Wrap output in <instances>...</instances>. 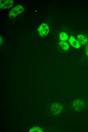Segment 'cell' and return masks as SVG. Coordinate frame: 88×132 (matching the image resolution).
Listing matches in <instances>:
<instances>
[{
	"instance_id": "1",
	"label": "cell",
	"mask_w": 88,
	"mask_h": 132,
	"mask_svg": "<svg viewBox=\"0 0 88 132\" xmlns=\"http://www.w3.org/2000/svg\"><path fill=\"white\" fill-rule=\"evenodd\" d=\"M24 10V8L22 6L18 5L12 8L10 10L9 13V16L11 18H14L22 13Z\"/></svg>"
},
{
	"instance_id": "2",
	"label": "cell",
	"mask_w": 88,
	"mask_h": 132,
	"mask_svg": "<svg viewBox=\"0 0 88 132\" xmlns=\"http://www.w3.org/2000/svg\"><path fill=\"white\" fill-rule=\"evenodd\" d=\"M39 35L41 37H44L47 35L50 31L49 25L45 23L41 24L38 29Z\"/></svg>"
},
{
	"instance_id": "3",
	"label": "cell",
	"mask_w": 88,
	"mask_h": 132,
	"mask_svg": "<svg viewBox=\"0 0 88 132\" xmlns=\"http://www.w3.org/2000/svg\"><path fill=\"white\" fill-rule=\"evenodd\" d=\"M0 7L2 9L9 8L13 5L14 1L13 0H1Z\"/></svg>"
},
{
	"instance_id": "4",
	"label": "cell",
	"mask_w": 88,
	"mask_h": 132,
	"mask_svg": "<svg viewBox=\"0 0 88 132\" xmlns=\"http://www.w3.org/2000/svg\"><path fill=\"white\" fill-rule=\"evenodd\" d=\"M69 42L72 46L75 48L78 49L80 47V44L78 40L73 36H71L70 37Z\"/></svg>"
},
{
	"instance_id": "5",
	"label": "cell",
	"mask_w": 88,
	"mask_h": 132,
	"mask_svg": "<svg viewBox=\"0 0 88 132\" xmlns=\"http://www.w3.org/2000/svg\"><path fill=\"white\" fill-rule=\"evenodd\" d=\"M62 109V107L60 104L54 103L52 105L51 110L53 114H57L61 112Z\"/></svg>"
},
{
	"instance_id": "6",
	"label": "cell",
	"mask_w": 88,
	"mask_h": 132,
	"mask_svg": "<svg viewBox=\"0 0 88 132\" xmlns=\"http://www.w3.org/2000/svg\"><path fill=\"white\" fill-rule=\"evenodd\" d=\"M77 40L80 44L85 45L88 42V39L84 35L80 34L77 37Z\"/></svg>"
},
{
	"instance_id": "7",
	"label": "cell",
	"mask_w": 88,
	"mask_h": 132,
	"mask_svg": "<svg viewBox=\"0 0 88 132\" xmlns=\"http://www.w3.org/2000/svg\"><path fill=\"white\" fill-rule=\"evenodd\" d=\"M59 44L62 49L64 51L68 50L69 48V44L65 41H61L60 42Z\"/></svg>"
},
{
	"instance_id": "8",
	"label": "cell",
	"mask_w": 88,
	"mask_h": 132,
	"mask_svg": "<svg viewBox=\"0 0 88 132\" xmlns=\"http://www.w3.org/2000/svg\"><path fill=\"white\" fill-rule=\"evenodd\" d=\"M69 38L68 34L66 32H62L59 35V38L61 41H65L67 40Z\"/></svg>"
},
{
	"instance_id": "9",
	"label": "cell",
	"mask_w": 88,
	"mask_h": 132,
	"mask_svg": "<svg viewBox=\"0 0 88 132\" xmlns=\"http://www.w3.org/2000/svg\"><path fill=\"white\" fill-rule=\"evenodd\" d=\"M82 104L80 101L79 100H75L73 106L77 110L81 109L82 107Z\"/></svg>"
},
{
	"instance_id": "10",
	"label": "cell",
	"mask_w": 88,
	"mask_h": 132,
	"mask_svg": "<svg viewBox=\"0 0 88 132\" xmlns=\"http://www.w3.org/2000/svg\"><path fill=\"white\" fill-rule=\"evenodd\" d=\"M30 132H42V130L39 127H35L31 129Z\"/></svg>"
},
{
	"instance_id": "11",
	"label": "cell",
	"mask_w": 88,
	"mask_h": 132,
	"mask_svg": "<svg viewBox=\"0 0 88 132\" xmlns=\"http://www.w3.org/2000/svg\"><path fill=\"white\" fill-rule=\"evenodd\" d=\"M85 52L86 55L88 57V44H87L86 47Z\"/></svg>"
}]
</instances>
